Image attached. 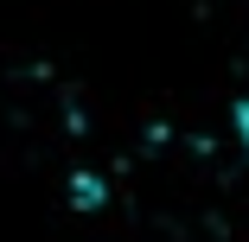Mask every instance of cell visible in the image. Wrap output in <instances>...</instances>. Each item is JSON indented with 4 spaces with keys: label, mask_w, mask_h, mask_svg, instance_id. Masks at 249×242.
Segmentation results:
<instances>
[{
    "label": "cell",
    "mask_w": 249,
    "mask_h": 242,
    "mask_svg": "<svg viewBox=\"0 0 249 242\" xmlns=\"http://www.w3.org/2000/svg\"><path fill=\"white\" fill-rule=\"evenodd\" d=\"M236 121H243V140H249V102H243V115H236Z\"/></svg>",
    "instance_id": "obj_1"
}]
</instances>
